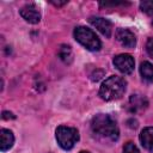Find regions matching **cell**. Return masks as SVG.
<instances>
[{
	"label": "cell",
	"instance_id": "obj_1",
	"mask_svg": "<svg viewBox=\"0 0 153 153\" xmlns=\"http://www.w3.org/2000/svg\"><path fill=\"white\" fill-rule=\"evenodd\" d=\"M91 130L97 139L103 141H115L118 137V127L116 122L105 114H98L92 118Z\"/></svg>",
	"mask_w": 153,
	"mask_h": 153
},
{
	"label": "cell",
	"instance_id": "obj_2",
	"mask_svg": "<svg viewBox=\"0 0 153 153\" xmlns=\"http://www.w3.org/2000/svg\"><path fill=\"white\" fill-rule=\"evenodd\" d=\"M127 82L122 76L111 75L105 81H103L99 88V96L104 100H115L123 96L126 91Z\"/></svg>",
	"mask_w": 153,
	"mask_h": 153
},
{
	"label": "cell",
	"instance_id": "obj_3",
	"mask_svg": "<svg viewBox=\"0 0 153 153\" xmlns=\"http://www.w3.org/2000/svg\"><path fill=\"white\" fill-rule=\"evenodd\" d=\"M74 38L87 50L97 51L100 49L102 43L98 38V36L88 27L85 26H78L74 30Z\"/></svg>",
	"mask_w": 153,
	"mask_h": 153
},
{
	"label": "cell",
	"instance_id": "obj_4",
	"mask_svg": "<svg viewBox=\"0 0 153 153\" xmlns=\"http://www.w3.org/2000/svg\"><path fill=\"white\" fill-rule=\"evenodd\" d=\"M55 135H56L59 146L66 151L72 149L74 147V145L76 143V141L79 140V133L73 127L60 126V127H57Z\"/></svg>",
	"mask_w": 153,
	"mask_h": 153
},
{
	"label": "cell",
	"instance_id": "obj_5",
	"mask_svg": "<svg viewBox=\"0 0 153 153\" xmlns=\"http://www.w3.org/2000/svg\"><path fill=\"white\" fill-rule=\"evenodd\" d=\"M114 66L123 74H130L134 71L135 61L129 54H120L114 57Z\"/></svg>",
	"mask_w": 153,
	"mask_h": 153
},
{
	"label": "cell",
	"instance_id": "obj_6",
	"mask_svg": "<svg viewBox=\"0 0 153 153\" xmlns=\"http://www.w3.org/2000/svg\"><path fill=\"white\" fill-rule=\"evenodd\" d=\"M19 13L23 19H25L27 23H31V24H37L41 20V13L33 4H27L23 6Z\"/></svg>",
	"mask_w": 153,
	"mask_h": 153
},
{
	"label": "cell",
	"instance_id": "obj_7",
	"mask_svg": "<svg viewBox=\"0 0 153 153\" xmlns=\"http://www.w3.org/2000/svg\"><path fill=\"white\" fill-rule=\"evenodd\" d=\"M90 24L92 26H94L103 36L105 37H110L111 36V32H112V24L105 19V18H102V17H91L88 19Z\"/></svg>",
	"mask_w": 153,
	"mask_h": 153
},
{
	"label": "cell",
	"instance_id": "obj_8",
	"mask_svg": "<svg viewBox=\"0 0 153 153\" xmlns=\"http://www.w3.org/2000/svg\"><path fill=\"white\" fill-rule=\"evenodd\" d=\"M116 39L126 48H134L136 44V38L134 33L128 29H117L116 30Z\"/></svg>",
	"mask_w": 153,
	"mask_h": 153
},
{
	"label": "cell",
	"instance_id": "obj_9",
	"mask_svg": "<svg viewBox=\"0 0 153 153\" xmlns=\"http://www.w3.org/2000/svg\"><path fill=\"white\" fill-rule=\"evenodd\" d=\"M140 142L143 148L153 152V127L143 128L140 133Z\"/></svg>",
	"mask_w": 153,
	"mask_h": 153
},
{
	"label": "cell",
	"instance_id": "obj_10",
	"mask_svg": "<svg viewBox=\"0 0 153 153\" xmlns=\"http://www.w3.org/2000/svg\"><path fill=\"white\" fill-rule=\"evenodd\" d=\"M13 142H14V136H13L12 131L2 128L0 130V149H1V152L10 149L13 146Z\"/></svg>",
	"mask_w": 153,
	"mask_h": 153
},
{
	"label": "cell",
	"instance_id": "obj_11",
	"mask_svg": "<svg viewBox=\"0 0 153 153\" xmlns=\"http://www.w3.org/2000/svg\"><path fill=\"white\" fill-rule=\"evenodd\" d=\"M140 74L143 80L152 82L153 81V65L148 61H145L140 66Z\"/></svg>",
	"mask_w": 153,
	"mask_h": 153
},
{
	"label": "cell",
	"instance_id": "obj_12",
	"mask_svg": "<svg viewBox=\"0 0 153 153\" xmlns=\"http://www.w3.org/2000/svg\"><path fill=\"white\" fill-rule=\"evenodd\" d=\"M145 104H146V100L142 97L137 96V94H133L130 97V99H129V105L131 106V111H135L137 109L143 108Z\"/></svg>",
	"mask_w": 153,
	"mask_h": 153
},
{
	"label": "cell",
	"instance_id": "obj_13",
	"mask_svg": "<svg viewBox=\"0 0 153 153\" xmlns=\"http://www.w3.org/2000/svg\"><path fill=\"white\" fill-rule=\"evenodd\" d=\"M59 56L61 57L62 61L65 62H69L72 59V50L69 45H61L60 50H59Z\"/></svg>",
	"mask_w": 153,
	"mask_h": 153
},
{
	"label": "cell",
	"instance_id": "obj_14",
	"mask_svg": "<svg viewBox=\"0 0 153 153\" xmlns=\"http://www.w3.org/2000/svg\"><path fill=\"white\" fill-rule=\"evenodd\" d=\"M140 10L146 14H153V0H143L140 2Z\"/></svg>",
	"mask_w": 153,
	"mask_h": 153
},
{
	"label": "cell",
	"instance_id": "obj_15",
	"mask_svg": "<svg viewBox=\"0 0 153 153\" xmlns=\"http://www.w3.org/2000/svg\"><path fill=\"white\" fill-rule=\"evenodd\" d=\"M123 153H140V151L133 142H127L123 147Z\"/></svg>",
	"mask_w": 153,
	"mask_h": 153
},
{
	"label": "cell",
	"instance_id": "obj_16",
	"mask_svg": "<svg viewBox=\"0 0 153 153\" xmlns=\"http://www.w3.org/2000/svg\"><path fill=\"white\" fill-rule=\"evenodd\" d=\"M146 49H147V53H148V55L153 59V37L152 38H149L148 41H147V44H146Z\"/></svg>",
	"mask_w": 153,
	"mask_h": 153
},
{
	"label": "cell",
	"instance_id": "obj_17",
	"mask_svg": "<svg viewBox=\"0 0 153 153\" xmlns=\"http://www.w3.org/2000/svg\"><path fill=\"white\" fill-rule=\"evenodd\" d=\"M2 118H4V120H7V118H14V116H13V114H11V112L4 111V112H2Z\"/></svg>",
	"mask_w": 153,
	"mask_h": 153
},
{
	"label": "cell",
	"instance_id": "obj_18",
	"mask_svg": "<svg viewBox=\"0 0 153 153\" xmlns=\"http://www.w3.org/2000/svg\"><path fill=\"white\" fill-rule=\"evenodd\" d=\"M51 4H54L55 6H62V5H65V4H66V1H63V2H59V1H57V2H56V1H51Z\"/></svg>",
	"mask_w": 153,
	"mask_h": 153
},
{
	"label": "cell",
	"instance_id": "obj_19",
	"mask_svg": "<svg viewBox=\"0 0 153 153\" xmlns=\"http://www.w3.org/2000/svg\"><path fill=\"white\" fill-rule=\"evenodd\" d=\"M80 153H90V152H86V151H82V152H80Z\"/></svg>",
	"mask_w": 153,
	"mask_h": 153
}]
</instances>
